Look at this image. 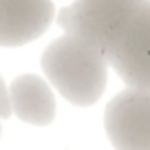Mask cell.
Segmentation results:
<instances>
[{"label": "cell", "instance_id": "obj_1", "mask_svg": "<svg viewBox=\"0 0 150 150\" xmlns=\"http://www.w3.org/2000/svg\"><path fill=\"white\" fill-rule=\"evenodd\" d=\"M42 71L51 88L73 106H93L106 88L108 62L99 49L73 35L53 40L42 53Z\"/></svg>", "mask_w": 150, "mask_h": 150}, {"label": "cell", "instance_id": "obj_2", "mask_svg": "<svg viewBox=\"0 0 150 150\" xmlns=\"http://www.w3.org/2000/svg\"><path fill=\"white\" fill-rule=\"evenodd\" d=\"M139 5L141 0H73L55 18L66 35L99 49L106 57V51Z\"/></svg>", "mask_w": 150, "mask_h": 150}, {"label": "cell", "instance_id": "obj_3", "mask_svg": "<svg viewBox=\"0 0 150 150\" xmlns=\"http://www.w3.org/2000/svg\"><path fill=\"white\" fill-rule=\"evenodd\" d=\"M106 62L128 88L150 91V0H141L106 51Z\"/></svg>", "mask_w": 150, "mask_h": 150}, {"label": "cell", "instance_id": "obj_4", "mask_svg": "<svg viewBox=\"0 0 150 150\" xmlns=\"http://www.w3.org/2000/svg\"><path fill=\"white\" fill-rule=\"evenodd\" d=\"M104 128L115 150H150V91L117 93L104 110Z\"/></svg>", "mask_w": 150, "mask_h": 150}, {"label": "cell", "instance_id": "obj_5", "mask_svg": "<svg viewBox=\"0 0 150 150\" xmlns=\"http://www.w3.org/2000/svg\"><path fill=\"white\" fill-rule=\"evenodd\" d=\"M53 0H0V47H24L49 31Z\"/></svg>", "mask_w": 150, "mask_h": 150}, {"label": "cell", "instance_id": "obj_6", "mask_svg": "<svg viewBox=\"0 0 150 150\" xmlns=\"http://www.w3.org/2000/svg\"><path fill=\"white\" fill-rule=\"evenodd\" d=\"M11 115L31 126H49L55 119V93L40 75H20L9 86Z\"/></svg>", "mask_w": 150, "mask_h": 150}, {"label": "cell", "instance_id": "obj_7", "mask_svg": "<svg viewBox=\"0 0 150 150\" xmlns=\"http://www.w3.org/2000/svg\"><path fill=\"white\" fill-rule=\"evenodd\" d=\"M11 117V106H9V86L5 84L2 75H0V119Z\"/></svg>", "mask_w": 150, "mask_h": 150}, {"label": "cell", "instance_id": "obj_8", "mask_svg": "<svg viewBox=\"0 0 150 150\" xmlns=\"http://www.w3.org/2000/svg\"><path fill=\"white\" fill-rule=\"evenodd\" d=\"M0 137H2V124H0Z\"/></svg>", "mask_w": 150, "mask_h": 150}]
</instances>
